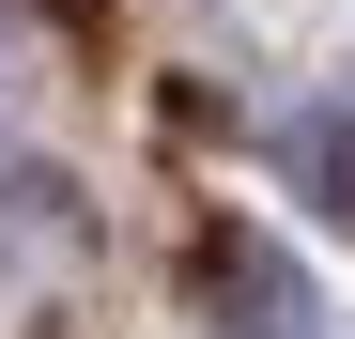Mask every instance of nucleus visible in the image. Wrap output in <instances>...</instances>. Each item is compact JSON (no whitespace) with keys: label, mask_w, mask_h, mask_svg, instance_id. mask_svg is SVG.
Returning <instances> with one entry per match:
<instances>
[{"label":"nucleus","mask_w":355,"mask_h":339,"mask_svg":"<svg viewBox=\"0 0 355 339\" xmlns=\"http://www.w3.org/2000/svg\"><path fill=\"white\" fill-rule=\"evenodd\" d=\"M201 309H216V339H324L309 277H293L263 232H216V247H201Z\"/></svg>","instance_id":"1"},{"label":"nucleus","mask_w":355,"mask_h":339,"mask_svg":"<svg viewBox=\"0 0 355 339\" xmlns=\"http://www.w3.org/2000/svg\"><path fill=\"white\" fill-rule=\"evenodd\" d=\"M278 154H293V185H309L324 216H355V124H340V108H309V124H278Z\"/></svg>","instance_id":"2"}]
</instances>
